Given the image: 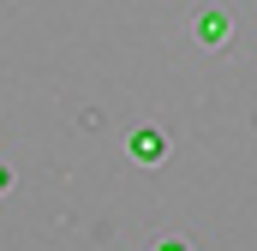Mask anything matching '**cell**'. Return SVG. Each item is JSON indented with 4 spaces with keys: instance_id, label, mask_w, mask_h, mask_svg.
I'll return each instance as SVG.
<instances>
[{
    "instance_id": "6da1fadb",
    "label": "cell",
    "mask_w": 257,
    "mask_h": 251,
    "mask_svg": "<svg viewBox=\"0 0 257 251\" xmlns=\"http://www.w3.org/2000/svg\"><path fill=\"white\" fill-rule=\"evenodd\" d=\"M126 150H132V162H162V156H168V138H162L156 126H138Z\"/></svg>"
},
{
    "instance_id": "7a4b0ae2",
    "label": "cell",
    "mask_w": 257,
    "mask_h": 251,
    "mask_svg": "<svg viewBox=\"0 0 257 251\" xmlns=\"http://www.w3.org/2000/svg\"><path fill=\"white\" fill-rule=\"evenodd\" d=\"M227 36H233L227 12H197V42H203V48H221Z\"/></svg>"
},
{
    "instance_id": "3957f363",
    "label": "cell",
    "mask_w": 257,
    "mask_h": 251,
    "mask_svg": "<svg viewBox=\"0 0 257 251\" xmlns=\"http://www.w3.org/2000/svg\"><path fill=\"white\" fill-rule=\"evenodd\" d=\"M156 251H186V239H162V245H156Z\"/></svg>"
},
{
    "instance_id": "277c9868",
    "label": "cell",
    "mask_w": 257,
    "mask_h": 251,
    "mask_svg": "<svg viewBox=\"0 0 257 251\" xmlns=\"http://www.w3.org/2000/svg\"><path fill=\"white\" fill-rule=\"evenodd\" d=\"M0 191H6V162H0Z\"/></svg>"
}]
</instances>
